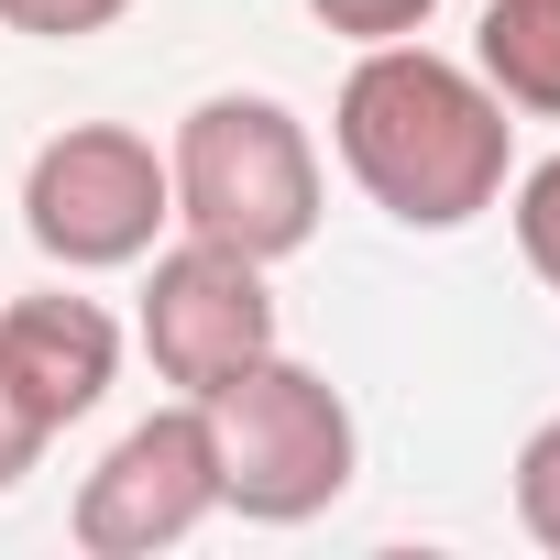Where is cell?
<instances>
[{
    "label": "cell",
    "instance_id": "6da1fadb",
    "mask_svg": "<svg viewBox=\"0 0 560 560\" xmlns=\"http://www.w3.org/2000/svg\"><path fill=\"white\" fill-rule=\"evenodd\" d=\"M330 143L352 165V187L396 220V231H462L505 198L516 176V121L483 89V67L429 56L418 34L363 45L341 100H330Z\"/></svg>",
    "mask_w": 560,
    "mask_h": 560
},
{
    "label": "cell",
    "instance_id": "7a4b0ae2",
    "mask_svg": "<svg viewBox=\"0 0 560 560\" xmlns=\"http://www.w3.org/2000/svg\"><path fill=\"white\" fill-rule=\"evenodd\" d=\"M165 187H176V231L231 242L253 264H287L319 231V143L287 100L264 89H220L176 121L165 143Z\"/></svg>",
    "mask_w": 560,
    "mask_h": 560
},
{
    "label": "cell",
    "instance_id": "3957f363",
    "mask_svg": "<svg viewBox=\"0 0 560 560\" xmlns=\"http://www.w3.org/2000/svg\"><path fill=\"white\" fill-rule=\"evenodd\" d=\"M198 407H209V451H220V505H242L253 527H308L363 472V429H352L341 385L287 363V352L242 363Z\"/></svg>",
    "mask_w": 560,
    "mask_h": 560
},
{
    "label": "cell",
    "instance_id": "277c9868",
    "mask_svg": "<svg viewBox=\"0 0 560 560\" xmlns=\"http://www.w3.org/2000/svg\"><path fill=\"white\" fill-rule=\"evenodd\" d=\"M176 220V187H165V154L132 132V121H67L56 143H34L23 165V231L45 264L67 275H110V264H143Z\"/></svg>",
    "mask_w": 560,
    "mask_h": 560
},
{
    "label": "cell",
    "instance_id": "5b68a950",
    "mask_svg": "<svg viewBox=\"0 0 560 560\" xmlns=\"http://www.w3.org/2000/svg\"><path fill=\"white\" fill-rule=\"evenodd\" d=\"M220 516V451H209V407L198 396H176V407H154V418H132L110 451H100V472L78 483V549L89 560H154V549H176V538H198Z\"/></svg>",
    "mask_w": 560,
    "mask_h": 560
},
{
    "label": "cell",
    "instance_id": "8992f818",
    "mask_svg": "<svg viewBox=\"0 0 560 560\" xmlns=\"http://www.w3.org/2000/svg\"><path fill=\"white\" fill-rule=\"evenodd\" d=\"M143 352L176 396H220L242 363L275 352V287L264 264L231 253V242H165L154 275H143Z\"/></svg>",
    "mask_w": 560,
    "mask_h": 560
},
{
    "label": "cell",
    "instance_id": "52a82bcc",
    "mask_svg": "<svg viewBox=\"0 0 560 560\" xmlns=\"http://www.w3.org/2000/svg\"><path fill=\"white\" fill-rule=\"evenodd\" d=\"M121 385V319L100 298H12L0 308V396H12L45 440L78 429L100 396Z\"/></svg>",
    "mask_w": 560,
    "mask_h": 560
},
{
    "label": "cell",
    "instance_id": "ba28073f",
    "mask_svg": "<svg viewBox=\"0 0 560 560\" xmlns=\"http://www.w3.org/2000/svg\"><path fill=\"white\" fill-rule=\"evenodd\" d=\"M472 67L505 110L560 121V0H494L472 23Z\"/></svg>",
    "mask_w": 560,
    "mask_h": 560
},
{
    "label": "cell",
    "instance_id": "9c48e42d",
    "mask_svg": "<svg viewBox=\"0 0 560 560\" xmlns=\"http://www.w3.org/2000/svg\"><path fill=\"white\" fill-rule=\"evenodd\" d=\"M516 253H527V275H538V287L560 298V154H538L527 176H516Z\"/></svg>",
    "mask_w": 560,
    "mask_h": 560
},
{
    "label": "cell",
    "instance_id": "30bf717a",
    "mask_svg": "<svg viewBox=\"0 0 560 560\" xmlns=\"http://www.w3.org/2000/svg\"><path fill=\"white\" fill-rule=\"evenodd\" d=\"M516 527L560 560V418H538L527 451H516Z\"/></svg>",
    "mask_w": 560,
    "mask_h": 560
},
{
    "label": "cell",
    "instance_id": "8fae6325",
    "mask_svg": "<svg viewBox=\"0 0 560 560\" xmlns=\"http://www.w3.org/2000/svg\"><path fill=\"white\" fill-rule=\"evenodd\" d=\"M132 0H0V23L34 34V45H78V34H110Z\"/></svg>",
    "mask_w": 560,
    "mask_h": 560
},
{
    "label": "cell",
    "instance_id": "7c38bea8",
    "mask_svg": "<svg viewBox=\"0 0 560 560\" xmlns=\"http://www.w3.org/2000/svg\"><path fill=\"white\" fill-rule=\"evenodd\" d=\"M308 12H319L341 45H396V34H429L440 0H308Z\"/></svg>",
    "mask_w": 560,
    "mask_h": 560
},
{
    "label": "cell",
    "instance_id": "4fadbf2b",
    "mask_svg": "<svg viewBox=\"0 0 560 560\" xmlns=\"http://www.w3.org/2000/svg\"><path fill=\"white\" fill-rule=\"evenodd\" d=\"M34 462H45V429H34V418H23L12 396H0V494H12V483H23Z\"/></svg>",
    "mask_w": 560,
    "mask_h": 560
}]
</instances>
